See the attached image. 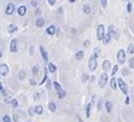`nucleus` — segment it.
<instances>
[{
    "mask_svg": "<svg viewBox=\"0 0 134 122\" xmlns=\"http://www.w3.org/2000/svg\"><path fill=\"white\" fill-rule=\"evenodd\" d=\"M57 94H58V97H59L60 99H63V98L65 97V92H64L63 89H62V91H57Z\"/></svg>",
    "mask_w": 134,
    "mask_h": 122,
    "instance_id": "24",
    "label": "nucleus"
},
{
    "mask_svg": "<svg viewBox=\"0 0 134 122\" xmlns=\"http://www.w3.org/2000/svg\"><path fill=\"white\" fill-rule=\"evenodd\" d=\"M28 113H29V115H30V116H32V115H33V114L35 113V111H34V109H33V108H29V110H28Z\"/></svg>",
    "mask_w": 134,
    "mask_h": 122,
    "instance_id": "36",
    "label": "nucleus"
},
{
    "mask_svg": "<svg viewBox=\"0 0 134 122\" xmlns=\"http://www.w3.org/2000/svg\"><path fill=\"white\" fill-rule=\"evenodd\" d=\"M15 12V5H13V3H10L7 6H6V10H5V13L7 15V16H11L12 13Z\"/></svg>",
    "mask_w": 134,
    "mask_h": 122,
    "instance_id": "7",
    "label": "nucleus"
},
{
    "mask_svg": "<svg viewBox=\"0 0 134 122\" xmlns=\"http://www.w3.org/2000/svg\"><path fill=\"white\" fill-rule=\"evenodd\" d=\"M91 108H92V103L87 104V106H86V116H87V117L91 116Z\"/></svg>",
    "mask_w": 134,
    "mask_h": 122,
    "instance_id": "22",
    "label": "nucleus"
},
{
    "mask_svg": "<svg viewBox=\"0 0 134 122\" xmlns=\"http://www.w3.org/2000/svg\"><path fill=\"white\" fill-rule=\"evenodd\" d=\"M110 86H111V88H112V89H116V88H117V81H116V79H115V77H111Z\"/></svg>",
    "mask_w": 134,
    "mask_h": 122,
    "instance_id": "15",
    "label": "nucleus"
},
{
    "mask_svg": "<svg viewBox=\"0 0 134 122\" xmlns=\"http://www.w3.org/2000/svg\"><path fill=\"white\" fill-rule=\"evenodd\" d=\"M117 70H118V65H115L114 69H112V72H111V75H112V76H115L116 73H117Z\"/></svg>",
    "mask_w": 134,
    "mask_h": 122,
    "instance_id": "26",
    "label": "nucleus"
},
{
    "mask_svg": "<svg viewBox=\"0 0 134 122\" xmlns=\"http://www.w3.org/2000/svg\"><path fill=\"white\" fill-rule=\"evenodd\" d=\"M13 120H15V121H17V120H18V117H17V115H13Z\"/></svg>",
    "mask_w": 134,
    "mask_h": 122,
    "instance_id": "42",
    "label": "nucleus"
},
{
    "mask_svg": "<svg viewBox=\"0 0 134 122\" xmlns=\"http://www.w3.org/2000/svg\"><path fill=\"white\" fill-rule=\"evenodd\" d=\"M106 82H108V75L104 73V74H101V76H100V79H99V86H100L101 88H104L105 85H106Z\"/></svg>",
    "mask_w": 134,
    "mask_h": 122,
    "instance_id": "6",
    "label": "nucleus"
},
{
    "mask_svg": "<svg viewBox=\"0 0 134 122\" xmlns=\"http://www.w3.org/2000/svg\"><path fill=\"white\" fill-rule=\"evenodd\" d=\"M8 67L6 65V64H0V75L1 76H5V75H7V73H8Z\"/></svg>",
    "mask_w": 134,
    "mask_h": 122,
    "instance_id": "8",
    "label": "nucleus"
},
{
    "mask_svg": "<svg viewBox=\"0 0 134 122\" xmlns=\"http://www.w3.org/2000/svg\"><path fill=\"white\" fill-rule=\"evenodd\" d=\"M17 13H18L21 17H23V16L27 13V6H24V5H21V6L17 8Z\"/></svg>",
    "mask_w": 134,
    "mask_h": 122,
    "instance_id": "10",
    "label": "nucleus"
},
{
    "mask_svg": "<svg viewBox=\"0 0 134 122\" xmlns=\"http://www.w3.org/2000/svg\"><path fill=\"white\" fill-rule=\"evenodd\" d=\"M103 106V103H101V100H99V103H98V110H100Z\"/></svg>",
    "mask_w": 134,
    "mask_h": 122,
    "instance_id": "38",
    "label": "nucleus"
},
{
    "mask_svg": "<svg viewBox=\"0 0 134 122\" xmlns=\"http://www.w3.org/2000/svg\"><path fill=\"white\" fill-rule=\"evenodd\" d=\"M127 11L128 12H132V4L130 3H128V5H127Z\"/></svg>",
    "mask_w": 134,
    "mask_h": 122,
    "instance_id": "35",
    "label": "nucleus"
},
{
    "mask_svg": "<svg viewBox=\"0 0 134 122\" xmlns=\"http://www.w3.org/2000/svg\"><path fill=\"white\" fill-rule=\"evenodd\" d=\"M38 73H39V69H38V67H33V74L36 76V75H38Z\"/></svg>",
    "mask_w": 134,
    "mask_h": 122,
    "instance_id": "31",
    "label": "nucleus"
},
{
    "mask_svg": "<svg viewBox=\"0 0 134 122\" xmlns=\"http://www.w3.org/2000/svg\"><path fill=\"white\" fill-rule=\"evenodd\" d=\"M39 96H40V94H39V93H36V94H35V99H38V98H40Z\"/></svg>",
    "mask_w": 134,
    "mask_h": 122,
    "instance_id": "44",
    "label": "nucleus"
},
{
    "mask_svg": "<svg viewBox=\"0 0 134 122\" xmlns=\"http://www.w3.org/2000/svg\"><path fill=\"white\" fill-rule=\"evenodd\" d=\"M56 30H57V28H56L54 25H50V27L46 29V33H47L48 35H53V34H56Z\"/></svg>",
    "mask_w": 134,
    "mask_h": 122,
    "instance_id": "12",
    "label": "nucleus"
},
{
    "mask_svg": "<svg viewBox=\"0 0 134 122\" xmlns=\"http://www.w3.org/2000/svg\"><path fill=\"white\" fill-rule=\"evenodd\" d=\"M48 4L50 5H54L56 4V0H48Z\"/></svg>",
    "mask_w": 134,
    "mask_h": 122,
    "instance_id": "39",
    "label": "nucleus"
},
{
    "mask_svg": "<svg viewBox=\"0 0 134 122\" xmlns=\"http://www.w3.org/2000/svg\"><path fill=\"white\" fill-rule=\"evenodd\" d=\"M0 91H3V84L0 82Z\"/></svg>",
    "mask_w": 134,
    "mask_h": 122,
    "instance_id": "45",
    "label": "nucleus"
},
{
    "mask_svg": "<svg viewBox=\"0 0 134 122\" xmlns=\"http://www.w3.org/2000/svg\"><path fill=\"white\" fill-rule=\"evenodd\" d=\"M11 103H12V105H13L15 109L18 108V101H17V100H11Z\"/></svg>",
    "mask_w": 134,
    "mask_h": 122,
    "instance_id": "33",
    "label": "nucleus"
},
{
    "mask_svg": "<svg viewBox=\"0 0 134 122\" xmlns=\"http://www.w3.org/2000/svg\"><path fill=\"white\" fill-rule=\"evenodd\" d=\"M40 52H41V55H42L44 62L45 63H48V53L46 52V50L44 48V46H40Z\"/></svg>",
    "mask_w": 134,
    "mask_h": 122,
    "instance_id": "9",
    "label": "nucleus"
},
{
    "mask_svg": "<svg viewBox=\"0 0 134 122\" xmlns=\"http://www.w3.org/2000/svg\"><path fill=\"white\" fill-rule=\"evenodd\" d=\"M27 122H29V121H27Z\"/></svg>",
    "mask_w": 134,
    "mask_h": 122,
    "instance_id": "49",
    "label": "nucleus"
},
{
    "mask_svg": "<svg viewBox=\"0 0 134 122\" xmlns=\"http://www.w3.org/2000/svg\"><path fill=\"white\" fill-rule=\"evenodd\" d=\"M106 4H108V1H106V0H101V6L104 7V8L106 7Z\"/></svg>",
    "mask_w": 134,
    "mask_h": 122,
    "instance_id": "37",
    "label": "nucleus"
},
{
    "mask_svg": "<svg viewBox=\"0 0 134 122\" xmlns=\"http://www.w3.org/2000/svg\"><path fill=\"white\" fill-rule=\"evenodd\" d=\"M68 1H69V3H75L76 0H68Z\"/></svg>",
    "mask_w": 134,
    "mask_h": 122,
    "instance_id": "46",
    "label": "nucleus"
},
{
    "mask_svg": "<svg viewBox=\"0 0 134 122\" xmlns=\"http://www.w3.org/2000/svg\"><path fill=\"white\" fill-rule=\"evenodd\" d=\"M10 51L13 52V53L18 51V41H17V39H12L11 40V42H10Z\"/></svg>",
    "mask_w": 134,
    "mask_h": 122,
    "instance_id": "5",
    "label": "nucleus"
},
{
    "mask_svg": "<svg viewBox=\"0 0 134 122\" xmlns=\"http://www.w3.org/2000/svg\"><path fill=\"white\" fill-rule=\"evenodd\" d=\"M128 53H134V45H129L128 46Z\"/></svg>",
    "mask_w": 134,
    "mask_h": 122,
    "instance_id": "27",
    "label": "nucleus"
},
{
    "mask_svg": "<svg viewBox=\"0 0 134 122\" xmlns=\"http://www.w3.org/2000/svg\"><path fill=\"white\" fill-rule=\"evenodd\" d=\"M87 80H88V75L87 74H84V75H82V82H86Z\"/></svg>",
    "mask_w": 134,
    "mask_h": 122,
    "instance_id": "32",
    "label": "nucleus"
},
{
    "mask_svg": "<svg viewBox=\"0 0 134 122\" xmlns=\"http://www.w3.org/2000/svg\"><path fill=\"white\" fill-rule=\"evenodd\" d=\"M34 111H35V114H38V115H42L44 108L41 105H36V106H34Z\"/></svg>",
    "mask_w": 134,
    "mask_h": 122,
    "instance_id": "13",
    "label": "nucleus"
},
{
    "mask_svg": "<svg viewBox=\"0 0 134 122\" xmlns=\"http://www.w3.org/2000/svg\"><path fill=\"white\" fill-rule=\"evenodd\" d=\"M129 68L134 69V57H132V58L129 59Z\"/></svg>",
    "mask_w": 134,
    "mask_h": 122,
    "instance_id": "28",
    "label": "nucleus"
},
{
    "mask_svg": "<svg viewBox=\"0 0 134 122\" xmlns=\"http://www.w3.org/2000/svg\"><path fill=\"white\" fill-rule=\"evenodd\" d=\"M84 56H85L84 51H79V52L76 53V56H75V57H76V59H77V60H81L82 58H84Z\"/></svg>",
    "mask_w": 134,
    "mask_h": 122,
    "instance_id": "21",
    "label": "nucleus"
},
{
    "mask_svg": "<svg viewBox=\"0 0 134 122\" xmlns=\"http://www.w3.org/2000/svg\"><path fill=\"white\" fill-rule=\"evenodd\" d=\"M48 109H50L51 111H56V110H57V105H56L54 101H51V103L48 104Z\"/></svg>",
    "mask_w": 134,
    "mask_h": 122,
    "instance_id": "18",
    "label": "nucleus"
},
{
    "mask_svg": "<svg viewBox=\"0 0 134 122\" xmlns=\"http://www.w3.org/2000/svg\"><path fill=\"white\" fill-rule=\"evenodd\" d=\"M4 122H12V120H11V117H10L8 115H5L4 116Z\"/></svg>",
    "mask_w": 134,
    "mask_h": 122,
    "instance_id": "29",
    "label": "nucleus"
},
{
    "mask_svg": "<svg viewBox=\"0 0 134 122\" xmlns=\"http://www.w3.org/2000/svg\"><path fill=\"white\" fill-rule=\"evenodd\" d=\"M53 87L56 88V91H62V86L57 82V81H54V82H53Z\"/></svg>",
    "mask_w": 134,
    "mask_h": 122,
    "instance_id": "25",
    "label": "nucleus"
},
{
    "mask_svg": "<svg viewBox=\"0 0 134 122\" xmlns=\"http://www.w3.org/2000/svg\"><path fill=\"white\" fill-rule=\"evenodd\" d=\"M126 104H129V98H128V97L126 98Z\"/></svg>",
    "mask_w": 134,
    "mask_h": 122,
    "instance_id": "41",
    "label": "nucleus"
},
{
    "mask_svg": "<svg viewBox=\"0 0 134 122\" xmlns=\"http://www.w3.org/2000/svg\"><path fill=\"white\" fill-rule=\"evenodd\" d=\"M82 11H84V13H86V15L91 13V6H88V5H84V7H82Z\"/></svg>",
    "mask_w": 134,
    "mask_h": 122,
    "instance_id": "19",
    "label": "nucleus"
},
{
    "mask_svg": "<svg viewBox=\"0 0 134 122\" xmlns=\"http://www.w3.org/2000/svg\"><path fill=\"white\" fill-rule=\"evenodd\" d=\"M110 39H111V33H106L104 35V38H103V42H104L105 45H108L110 42Z\"/></svg>",
    "mask_w": 134,
    "mask_h": 122,
    "instance_id": "14",
    "label": "nucleus"
},
{
    "mask_svg": "<svg viewBox=\"0 0 134 122\" xmlns=\"http://www.w3.org/2000/svg\"><path fill=\"white\" fill-rule=\"evenodd\" d=\"M122 74H123V75H128V74H129V70L125 68V69H123V70H122Z\"/></svg>",
    "mask_w": 134,
    "mask_h": 122,
    "instance_id": "34",
    "label": "nucleus"
},
{
    "mask_svg": "<svg viewBox=\"0 0 134 122\" xmlns=\"http://www.w3.org/2000/svg\"><path fill=\"white\" fill-rule=\"evenodd\" d=\"M117 60H118L120 64H123L126 62V52L123 50H120L117 52Z\"/></svg>",
    "mask_w": 134,
    "mask_h": 122,
    "instance_id": "3",
    "label": "nucleus"
},
{
    "mask_svg": "<svg viewBox=\"0 0 134 122\" xmlns=\"http://www.w3.org/2000/svg\"><path fill=\"white\" fill-rule=\"evenodd\" d=\"M46 87L50 89V88H52V84H51V81L50 80H46Z\"/></svg>",
    "mask_w": 134,
    "mask_h": 122,
    "instance_id": "30",
    "label": "nucleus"
},
{
    "mask_svg": "<svg viewBox=\"0 0 134 122\" xmlns=\"http://www.w3.org/2000/svg\"><path fill=\"white\" fill-rule=\"evenodd\" d=\"M40 13H41V11H40V10L38 8V10H36V15H40Z\"/></svg>",
    "mask_w": 134,
    "mask_h": 122,
    "instance_id": "43",
    "label": "nucleus"
},
{
    "mask_svg": "<svg viewBox=\"0 0 134 122\" xmlns=\"http://www.w3.org/2000/svg\"><path fill=\"white\" fill-rule=\"evenodd\" d=\"M117 84H118L120 89L122 91V93L127 94V93H128V88H127V85L125 84V81H123L122 79H118V80H117Z\"/></svg>",
    "mask_w": 134,
    "mask_h": 122,
    "instance_id": "4",
    "label": "nucleus"
},
{
    "mask_svg": "<svg viewBox=\"0 0 134 122\" xmlns=\"http://www.w3.org/2000/svg\"><path fill=\"white\" fill-rule=\"evenodd\" d=\"M105 106H106V111H108V113H111V110H112V103H111V101H106Z\"/></svg>",
    "mask_w": 134,
    "mask_h": 122,
    "instance_id": "23",
    "label": "nucleus"
},
{
    "mask_svg": "<svg viewBox=\"0 0 134 122\" xmlns=\"http://www.w3.org/2000/svg\"><path fill=\"white\" fill-rule=\"evenodd\" d=\"M32 5H33V6H36V5H38V3H36V1H34V0H33V1H32Z\"/></svg>",
    "mask_w": 134,
    "mask_h": 122,
    "instance_id": "40",
    "label": "nucleus"
},
{
    "mask_svg": "<svg viewBox=\"0 0 134 122\" xmlns=\"http://www.w3.org/2000/svg\"><path fill=\"white\" fill-rule=\"evenodd\" d=\"M17 29H18V28H17V25H16V24H10L7 30H8V33H13V32H16Z\"/></svg>",
    "mask_w": 134,
    "mask_h": 122,
    "instance_id": "17",
    "label": "nucleus"
},
{
    "mask_svg": "<svg viewBox=\"0 0 134 122\" xmlns=\"http://www.w3.org/2000/svg\"><path fill=\"white\" fill-rule=\"evenodd\" d=\"M35 25L36 27H39V28H41V27H44L45 25V19L42 18V17H39L36 21H35Z\"/></svg>",
    "mask_w": 134,
    "mask_h": 122,
    "instance_id": "11",
    "label": "nucleus"
},
{
    "mask_svg": "<svg viewBox=\"0 0 134 122\" xmlns=\"http://www.w3.org/2000/svg\"><path fill=\"white\" fill-rule=\"evenodd\" d=\"M127 1H129V0H127Z\"/></svg>",
    "mask_w": 134,
    "mask_h": 122,
    "instance_id": "48",
    "label": "nucleus"
},
{
    "mask_svg": "<svg viewBox=\"0 0 134 122\" xmlns=\"http://www.w3.org/2000/svg\"><path fill=\"white\" fill-rule=\"evenodd\" d=\"M47 68H48V70H50L51 73H54L56 69H57V67H56L53 63H48V67H47Z\"/></svg>",
    "mask_w": 134,
    "mask_h": 122,
    "instance_id": "20",
    "label": "nucleus"
},
{
    "mask_svg": "<svg viewBox=\"0 0 134 122\" xmlns=\"http://www.w3.org/2000/svg\"><path fill=\"white\" fill-rule=\"evenodd\" d=\"M104 35H105V28H104L103 24H99L97 27V38H98V40L101 41L103 38H104Z\"/></svg>",
    "mask_w": 134,
    "mask_h": 122,
    "instance_id": "2",
    "label": "nucleus"
},
{
    "mask_svg": "<svg viewBox=\"0 0 134 122\" xmlns=\"http://www.w3.org/2000/svg\"><path fill=\"white\" fill-rule=\"evenodd\" d=\"M110 67H111V64H110L109 60H104V62H103V69H104L105 72H108L110 69Z\"/></svg>",
    "mask_w": 134,
    "mask_h": 122,
    "instance_id": "16",
    "label": "nucleus"
},
{
    "mask_svg": "<svg viewBox=\"0 0 134 122\" xmlns=\"http://www.w3.org/2000/svg\"><path fill=\"white\" fill-rule=\"evenodd\" d=\"M3 57V52H1V50H0V58Z\"/></svg>",
    "mask_w": 134,
    "mask_h": 122,
    "instance_id": "47",
    "label": "nucleus"
},
{
    "mask_svg": "<svg viewBox=\"0 0 134 122\" xmlns=\"http://www.w3.org/2000/svg\"><path fill=\"white\" fill-rule=\"evenodd\" d=\"M97 58H98L97 52L89 58V69L92 70V72H94V70L97 69V65H98V63H97Z\"/></svg>",
    "mask_w": 134,
    "mask_h": 122,
    "instance_id": "1",
    "label": "nucleus"
}]
</instances>
